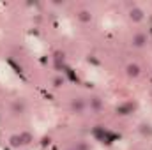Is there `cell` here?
Wrapping results in <instances>:
<instances>
[{"label":"cell","mask_w":152,"mask_h":150,"mask_svg":"<svg viewBox=\"0 0 152 150\" xmlns=\"http://www.w3.org/2000/svg\"><path fill=\"white\" fill-rule=\"evenodd\" d=\"M140 73H142V69H140L138 64H127L126 66V74L129 76V78H138Z\"/></svg>","instance_id":"obj_1"},{"label":"cell","mask_w":152,"mask_h":150,"mask_svg":"<svg viewBox=\"0 0 152 150\" xmlns=\"http://www.w3.org/2000/svg\"><path fill=\"white\" fill-rule=\"evenodd\" d=\"M129 18H131L133 21H142V20H143V11H142L140 7L133 5L131 11H129Z\"/></svg>","instance_id":"obj_2"},{"label":"cell","mask_w":152,"mask_h":150,"mask_svg":"<svg viewBox=\"0 0 152 150\" xmlns=\"http://www.w3.org/2000/svg\"><path fill=\"white\" fill-rule=\"evenodd\" d=\"M145 44H147V36H145V34H136V36H133V46L142 48V46H145Z\"/></svg>","instance_id":"obj_3"},{"label":"cell","mask_w":152,"mask_h":150,"mask_svg":"<svg viewBox=\"0 0 152 150\" xmlns=\"http://www.w3.org/2000/svg\"><path fill=\"white\" fill-rule=\"evenodd\" d=\"M78 18H80V21H83V23H88V21L92 20V14H90L88 11H80Z\"/></svg>","instance_id":"obj_4"},{"label":"cell","mask_w":152,"mask_h":150,"mask_svg":"<svg viewBox=\"0 0 152 150\" xmlns=\"http://www.w3.org/2000/svg\"><path fill=\"white\" fill-rule=\"evenodd\" d=\"M20 138H21V143H23V145H28V143H32V140H34V136H32L30 133H23V134H20Z\"/></svg>","instance_id":"obj_5"},{"label":"cell","mask_w":152,"mask_h":150,"mask_svg":"<svg viewBox=\"0 0 152 150\" xmlns=\"http://www.w3.org/2000/svg\"><path fill=\"white\" fill-rule=\"evenodd\" d=\"M9 141H11V147H14V149H16V147H20V145H23L20 136H11V140H9Z\"/></svg>","instance_id":"obj_6"},{"label":"cell","mask_w":152,"mask_h":150,"mask_svg":"<svg viewBox=\"0 0 152 150\" xmlns=\"http://www.w3.org/2000/svg\"><path fill=\"white\" fill-rule=\"evenodd\" d=\"M140 131H142L143 134H152V127H151V125H149V124H143Z\"/></svg>","instance_id":"obj_7"},{"label":"cell","mask_w":152,"mask_h":150,"mask_svg":"<svg viewBox=\"0 0 152 150\" xmlns=\"http://www.w3.org/2000/svg\"><path fill=\"white\" fill-rule=\"evenodd\" d=\"M14 111H16V113H21V111H23V104H20V103L16 101V103H14Z\"/></svg>","instance_id":"obj_8"},{"label":"cell","mask_w":152,"mask_h":150,"mask_svg":"<svg viewBox=\"0 0 152 150\" xmlns=\"http://www.w3.org/2000/svg\"><path fill=\"white\" fill-rule=\"evenodd\" d=\"M62 85H64V79H60V78L53 79V87H57V88H58V87H62Z\"/></svg>","instance_id":"obj_9"}]
</instances>
